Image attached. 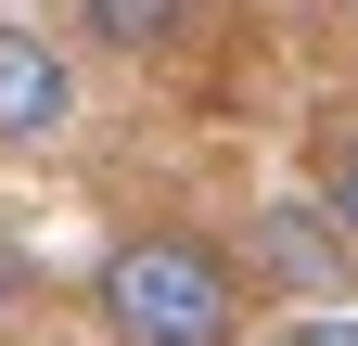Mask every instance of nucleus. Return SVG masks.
Instances as JSON below:
<instances>
[{
	"mask_svg": "<svg viewBox=\"0 0 358 346\" xmlns=\"http://www.w3.org/2000/svg\"><path fill=\"white\" fill-rule=\"evenodd\" d=\"M345 26H358V0H345Z\"/></svg>",
	"mask_w": 358,
	"mask_h": 346,
	"instance_id": "nucleus-8",
	"label": "nucleus"
},
{
	"mask_svg": "<svg viewBox=\"0 0 358 346\" xmlns=\"http://www.w3.org/2000/svg\"><path fill=\"white\" fill-rule=\"evenodd\" d=\"M13 295H26V256H13V244H0V308H13Z\"/></svg>",
	"mask_w": 358,
	"mask_h": 346,
	"instance_id": "nucleus-7",
	"label": "nucleus"
},
{
	"mask_svg": "<svg viewBox=\"0 0 358 346\" xmlns=\"http://www.w3.org/2000/svg\"><path fill=\"white\" fill-rule=\"evenodd\" d=\"M231 256H243V282L282 295V308H345V295H358V231L333 219L320 193H268Z\"/></svg>",
	"mask_w": 358,
	"mask_h": 346,
	"instance_id": "nucleus-2",
	"label": "nucleus"
},
{
	"mask_svg": "<svg viewBox=\"0 0 358 346\" xmlns=\"http://www.w3.org/2000/svg\"><path fill=\"white\" fill-rule=\"evenodd\" d=\"M268 346H358V321H345V308H294Z\"/></svg>",
	"mask_w": 358,
	"mask_h": 346,
	"instance_id": "nucleus-6",
	"label": "nucleus"
},
{
	"mask_svg": "<svg viewBox=\"0 0 358 346\" xmlns=\"http://www.w3.org/2000/svg\"><path fill=\"white\" fill-rule=\"evenodd\" d=\"M320 205L358 231V128H333V141H320Z\"/></svg>",
	"mask_w": 358,
	"mask_h": 346,
	"instance_id": "nucleus-5",
	"label": "nucleus"
},
{
	"mask_svg": "<svg viewBox=\"0 0 358 346\" xmlns=\"http://www.w3.org/2000/svg\"><path fill=\"white\" fill-rule=\"evenodd\" d=\"M90 321H103L115 346H243L256 321V282H243V256L217 244V231H128L103 244V270H90Z\"/></svg>",
	"mask_w": 358,
	"mask_h": 346,
	"instance_id": "nucleus-1",
	"label": "nucleus"
},
{
	"mask_svg": "<svg viewBox=\"0 0 358 346\" xmlns=\"http://www.w3.org/2000/svg\"><path fill=\"white\" fill-rule=\"evenodd\" d=\"M77 13H90L103 52H166V39L192 26V0H77Z\"/></svg>",
	"mask_w": 358,
	"mask_h": 346,
	"instance_id": "nucleus-4",
	"label": "nucleus"
},
{
	"mask_svg": "<svg viewBox=\"0 0 358 346\" xmlns=\"http://www.w3.org/2000/svg\"><path fill=\"white\" fill-rule=\"evenodd\" d=\"M64 128H77V64H64V39L0 26V154H52Z\"/></svg>",
	"mask_w": 358,
	"mask_h": 346,
	"instance_id": "nucleus-3",
	"label": "nucleus"
}]
</instances>
